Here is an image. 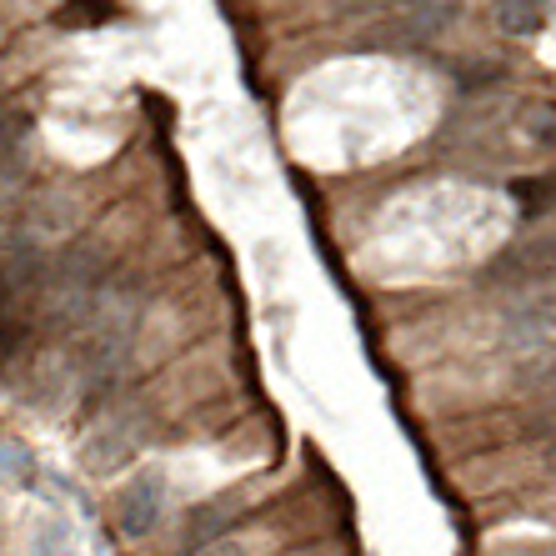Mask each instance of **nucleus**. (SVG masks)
<instances>
[{
    "mask_svg": "<svg viewBox=\"0 0 556 556\" xmlns=\"http://www.w3.org/2000/svg\"><path fill=\"white\" fill-rule=\"evenodd\" d=\"M462 11V0H402L381 11L371 30H366V46H381V51H412V46H427L437 30H446V21Z\"/></svg>",
    "mask_w": 556,
    "mask_h": 556,
    "instance_id": "1",
    "label": "nucleus"
},
{
    "mask_svg": "<svg viewBox=\"0 0 556 556\" xmlns=\"http://www.w3.org/2000/svg\"><path fill=\"white\" fill-rule=\"evenodd\" d=\"M161 506H166V477L161 471H141L130 481L116 502V527L126 536H146V531L161 521Z\"/></svg>",
    "mask_w": 556,
    "mask_h": 556,
    "instance_id": "2",
    "label": "nucleus"
},
{
    "mask_svg": "<svg viewBox=\"0 0 556 556\" xmlns=\"http://www.w3.org/2000/svg\"><path fill=\"white\" fill-rule=\"evenodd\" d=\"M496 21L511 36H531V30H542V5L536 0H496Z\"/></svg>",
    "mask_w": 556,
    "mask_h": 556,
    "instance_id": "3",
    "label": "nucleus"
},
{
    "mask_svg": "<svg viewBox=\"0 0 556 556\" xmlns=\"http://www.w3.org/2000/svg\"><path fill=\"white\" fill-rule=\"evenodd\" d=\"M521 381H527V387H556V346H546L542 356H531V362L521 366Z\"/></svg>",
    "mask_w": 556,
    "mask_h": 556,
    "instance_id": "4",
    "label": "nucleus"
},
{
    "mask_svg": "<svg viewBox=\"0 0 556 556\" xmlns=\"http://www.w3.org/2000/svg\"><path fill=\"white\" fill-rule=\"evenodd\" d=\"M226 517H231V506H201V511H195L191 517V542H211V536H216L220 527H226Z\"/></svg>",
    "mask_w": 556,
    "mask_h": 556,
    "instance_id": "5",
    "label": "nucleus"
},
{
    "mask_svg": "<svg viewBox=\"0 0 556 556\" xmlns=\"http://www.w3.org/2000/svg\"><path fill=\"white\" fill-rule=\"evenodd\" d=\"M206 556H241V552H236V546H220V552H216V546H211Z\"/></svg>",
    "mask_w": 556,
    "mask_h": 556,
    "instance_id": "6",
    "label": "nucleus"
},
{
    "mask_svg": "<svg viewBox=\"0 0 556 556\" xmlns=\"http://www.w3.org/2000/svg\"><path fill=\"white\" fill-rule=\"evenodd\" d=\"M552 471H556V446H552Z\"/></svg>",
    "mask_w": 556,
    "mask_h": 556,
    "instance_id": "7",
    "label": "nucleus"
}]
</instances>
